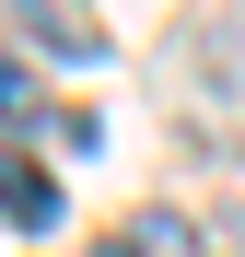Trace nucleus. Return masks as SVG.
<instances>
[{"instance_id": "nucleus-5", "label": "nucleus", "mask_w": 245, "mask_h": 257, "mask_svg": "<svg viewBox=\"0 0 245 257\" xmlns=\"http://www.w3.org/2000/svg\"><path fill=\"white\" fill-rule=\"evenodd\" d=\"M222 257H245V210H233V222H222Z\"/></svg>"}, {"instance_id": "nucleus-1", "label": "nucleus", "mask_w": 245, "mask_h": 257, "mask_svg": "<svg viewBox=\"0 0 245 257\" xmlns=\"http://www.w3.org/2000/svg\"><path fill=\"white\" fill-rule=\"evenodd\" d=\"M0 12H12L47 59H94V47H105V35H94V12H70V0H0Z\"/></svg>"}, {"instance_id": "nucleus-2", "label": "nucleus", "mask_w": 245, "mask_h": 257, "mask_svg": "<svg viewBox=\"0 0 245 257\" xmlns=\"http://www.w3.org/2000/svg\"><path fill=\"white\" fill-rule=\"evenodd\" d=\"M0 210H12L24 234H59V187H47V164H24V152H0Z\"/></svg>"}, {"instance_id": "nucleus-4", "label": "nucleus", "mask_w": 245, "mask_h": 257, "mask_svg": "<svg viewBox=\"0 0 245 257\" xmlns=\"http://www.w3.org/2000/svg\"><path fill=\"white\" fill-rule=\"evenodd\" d=\"M35 105H47V94H35V70H24V59H0V117H35Z\"/></svg>"}, {"instance_id": "nucleus-3", "label": "nucleus", "mask_w": 245, "mask_h": 257, "mask_svg": "<svg viewBox=\"0 0 245 257\" xmlns=\"http://www.w3.org/2000/svg\"><path fill=\"white\" fill-rule=\"evenodd\" d=\"M105 257H198V234L175 222V210H140V222H129V234H117Z\"/></svg>"}]
</instances>
